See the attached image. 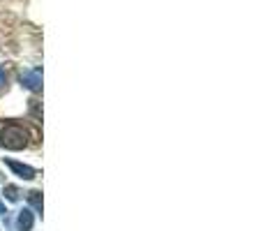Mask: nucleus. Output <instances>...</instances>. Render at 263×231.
Masks as SVG:
<instances>
[{"label": "nucleus", "instance_id": "nucleus-1", "mask_svg": "<svg viewBox=\"0 0 263 231\" xmlns=\"http://www.w3.org/2000/svg\"><path fill=\"white\" fill-rule=\"evenodd\" d=\"M28 144V132L21 125H7L0 132V146L9 150H21Z\"/></svg>", "mask_w": 263, "mask_h": 231}, {"label": "nucleus", "instance_id": "nucleus-4", "mask_svg": "<svg viewBox=\"0 0 263 231\" xmlns=\"http://www.w3.org/2000/svg\"><path fill=\"white\" fill-rule=\"evenodd\" d=\"M32 222H35V218H32L30 210H21V213H18V229L21 231H30Z\"/></svg>", "mask_w": 263, "mask_h": 231}, {"label": "nucleus", "instance_id": "nucleus-2", "mask_svg": "<svg viewBox=\"0 0 263 231\" xmlns=\"http://www.w3.org/2000/svg\"><path fill=\"white\" fill-rule=\"evenodd\" d=\"M5 164H7L9 169H12L14 173H16L18 178H23V181H32V178L37 176V171L32 167H28V164H21V162H14V159H5Z\"/></svg>", "mask_w": 263, "mask_h": 231}, {"label": "nucleus", "instance_id": "nucleus-5", "mask_svg": "<svg viewBox=\"0 0 263 231\" xmlns=\"http://www.w3.org/2000/svg\"><path fill=\"white\" fill-rule=\"evenodd\" d=\"M28 199H30V204H32V206H35V210H37V213H42V192L32 190L30 194H28Z\"/></svg>", "mask_w": 263, "mask_h": 231}, {"label": "nucleus", "instance_id": "nucleus-3", "mask_svg": "<svg viewBox=\"0 0 263 231\" xmlns=\"http://www.w3.org/2000/svg\"><path fill=\"white\" fill-rule=\"evenodd\" d=\"M21 83L28 88V91H42V72L40 69H30V72L21 74Z\"/></svg>", "mask_w": 263, "mask_h": 231}, {"label": "nucleus", "instance_id": "nucleus-6", "mask_svg": "<svg viewBox=\"0 0 263 231\" xmlns=\"http://www.w3.org/2000/svg\"><path fill=\"white\" fill-rule=\"evenodd\" d=\"M5 197H7L9 201H16L18 199V190L14 185H7V187H5Z\"/></svg>", "mask_w": 263, "mask_h": 231}, {"label": "nucleus", "instance_id": "nucleus-7", "mask_svg": "<svg viewBox=\"0 0 263 231\" xmlns=\"http://www.w3.org/2000/svg\"><path fill=\"white\" fill-rule=\"evenodd\" d=\"M5 79H7V77H5V69H0V88L5 86Z\"/></svg>", "mask_w": 263, "mask_h": 231}, {"label": "nucleus", "instance_id": "nucleus-8", "mask_svg": "<svg viewBox=\"0 0 263 231\" xmlns=\"http://www.w3.org/2000/svg\"><path fill=\"white\" fill-rule=\"evenodd\" d=\"M0 213H3V215H7V210H5V206H3V201H0Z\"/></svg>", "mask_w": 263, "mask_h": 231}]
</instances>
